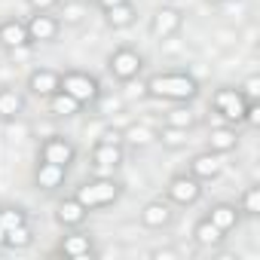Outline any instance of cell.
<instances>
[{"label":"cell","instance_id":"cell-1","mask_svg":"<svg viewBox=\"0 0 260 260\" xmlns=\"http://www.w3.org/2000/svg\"><path fill=\"white\" fill-rule=\"evenodd\" d=\"M144 92L150 98H162V101H193L199 95V83H196V77H190L184 71H166V74H153L144 83Z\"/></svg>","mask_w":260,"mask_h":260},{"label":"cell","instance_id":"cell-2","mask_svg":"<svg viewBox=\"0 0 260 260\" xmlns=\"http://www.w3.org/2000/svg\"><path fill=\"white\" fill-rule=\"evenodd\" d=\"M74 196L80 199V205H83L86 211H95V208H107V205H113V202L122 196V184L113 181V178H95V181L80 184Z\"/></svg>","mask_w":260,"mask_h":260},{"label":"cell","instance_id":"cell-3","mask_svg":"<svg viewBox=\"0 0 260 260\" xmlns=\"http://www.w3.org/2000/svg\"><path fill=\"white\" fill-rule=\"evenodd\" d=\"M61 92H68L71 98H77V101L86 107V104H95V101H98L101 86H98V80H95L92 74H86V71H64V74H61Z\"/></svg>","mask_w":260,"mask_h":260},{"label":"cell","instance_id":"cell-4","mask_svg":"<svg viewBox=\"0 0 260 260\" xmlns=\"http://www.w3.org/2000/svg\"><path fill=\"white\" fill-rule=\"evenodd\" d=\"M141 68H144V58H141V52H135L132 46H119V49H113V55L107 58V71H110V77L119 80V83L135 80V77L141 74Z\"/></svg>","mask_w":260,"mask_h":260},{"label":"cell","instance_id":"cell-5","mask_svg":"<svg viewBox=\"0 0 260 260\" xmlns=\"http://www.w3.org/2000/svg\"><path fill=\"white\" fill-rule=\"evenodd\" d=\"M245 98H242V92L239 89H230V86H220L217 92H214V98H211V107H214V113L217 116H223L226 122H242V116H245Z\"/></svg>","mask_w":260,"mask_h":260},{"label":"cell","instance_id":"cell-6","mask_svg":"<svg viewBox=\"0 0 260 260\" xmlns=\"http://www.w3.org/2000/svg\"><path fill=\"white\" fill-rule=\"evenodd\" d=\"M166 193H169V202H175V205H193L202 196V181L193 175H175L169 181Z\"/></svg>","mask_w":260,"mask_h":260},{"label":"cell","instance_id":"cell-7","mask_svg":"<svg viewBox=\"0 0 260 260\" xmlns=\"http://www.w3.org/2000/svg\"><path fill=\"white\" fill-rule=\"evenodd\" d=\"M181 25H184V13L178 7H159L150 19V34L159 40H169L181 31Z\"/></svg>","mask_w":260,"mask_h":260},{"label":"cell","instance_id":"cell-8","mask_svg":"<svg viewBox=\"0 0 260 260\" xmlns=\"http://www.w3.org/2000/svg\"><path fill=\"white\" fill-rule=\"evenodd\" d=\"M25 25H28L31 43H52V40H58V34H61V22H58L55 16H49V13H34Z\"/></svg>","mask_w":260,"mask_h":260},{"label":"cell","instance_id":"cell-9","mask_svg":"<svg viewBox=\"0 0 260 260\" xmlns=\"http://www.w3.org/2000/svg\"><path fill=\"white\" fill-rule=\"evenodd\" d=\"M74 156H77L74 144H71L68 138H61V135H52V138H46V141H43V147H40V159H46V162H55V166H64V169L74 162Z\"/></svg>","mask_w":260,"mask_h":260},{"label":"cell","instance_id":"cell-10","mask_svg":"<svg viewBox=\"0 0 260 260\" xmlns=\"http://www.w3.org/2000/svg\"><path fill=\"white\" fill-rule=\"evenodd\" d=\"M28 89L37 98H49V95H55L61 89V74L58 71H49V68H37L28 77Z\"/></svg>","mask_w":260,"mask_h":260},{"label":"cell","instance_id":"cell-11","mask_svg":"<svg viewBox=\"0 0 260 260\" xmlns=\"http://www.w3.org/2000/svg\"><path fill=\"white\" fill-rule=\"evenodd\" d=\"M0 46H7V49H25V46H31L28 25L19 22V19L0 22Z\"/></svg>","mask_w":260,"mask_h":260},{"label":"cell","instance_id":"cell-12","mask_svg":"<svg viewBox=\"0 0 260 260\" xmlns=\"http://www.w3.org/2000/svg\"><path fill=\"white\" fill-rule=\"evenodd\" d=\"M92 166L98 172H113L122 166V144H107V141H98L92 147Z\"/></svg>","mask_w":260,"mask_h":260},{"label":"cell","instance_id":"cell-13","mask_svg":"<svg viewBox=\"0 0 260 260\" xmlns=\"http://www.w3.org/2000/svg\"><path fill=\"white\" fill-rule=\"evenodd\" d=\"M58 254H64L68 260H86V257H92V254H95L92 236H86V233H71V236H64L61 245H58Z\"/></svg>","mask_w":260,"mask_h":260},{"label":"cell","instance_id":"cell-14","mask_svg":"<svg viewBox=\"0 0 260 260\" xmlns=\"http://www.w3.org/2000/svg\"><path fill=\"white\" fill-rule=\"evenodd\" d=\"M220 169H223L220 153H211V150L196 153V156L190 159V175H193V178H199V181H214V178L220 175Z\"/></svg>","mask_w":260,"mask_h":260},{"label":"cell","instance_id":"cell-15","mask_svg":"<svg viewBox=\"0 0 260 260\" xmlns=\"http://www.w3.org/2000/svg\"><path fill=\"white\" fill-rule=\"evenodd\" d=\"M172 217H175V211H172V205L162 202V199L147 202V205L141 208V223H144L147 230H162V226L172 223Z\"/></svg>","mask_w":260,"mask_h":260},{"label":"cell","instance_id":"cell-16","mask_svg":"<svg viewBox=\"0 0 260 260\" xmlns=\"http://www.w3.org/2000/svg\"><path fill=\"white\" fill-rule=\"evenodd\" d=\"M64 175H68L64 166H55V162L40 159V166H37V172H34V184H37L40 190H58V187L64 184Z\"/></svg>","mask_w":260,"mask_h":260},{"label":"cell","instance_id":"cell-17","mask_svg":"<svg viewBox=\"0 0 260 260\" xmlns=\"http://www.w3.org/2000/svg\"><path fill=\"white\" fill-rule=\"evenodd\" d=\"M217 230H223V233H230V230H236L239 226V220H242V211L236 208V205H230V202H217V205H211L208 208V214H205Z\"/></svg>","mask_w":260,"mask_h":260},{"label":"cell","instance_id":"cell-18","mask_svg":"<svg viewBox=\"0 0 260 260\" xmlns=\"http://www.w3.org/2000/svg\"><path fill=\"white\" fill-rule=\"evenodd\" d=\"M86 208L80 205V199L77 196H68V199H61L58 202V208H55V220L61 223V226H80L83 220H86Z\"/></svg>","mask_w":260,"mask_h":260},{"label":"cell","instance_id":"cell-19","mask_svg":"<svg viewBox=\"0 0 260 260\" xmlns=\"http://www.w3.org/2000/svg\"><path fill=\"white\" fill-rule=\"evenodd\" d=\"M236 144H239V135H236L233 125H217L208 132V150L211 153H230V150H236Z\"/></svg>","mask_w":260,"mask_h":260},{"label":"cell","instance_id":"cell-20","mask_svg":"<svg viewBox=\"0 0 260 260\" xmlns=\"http://www.w3.org/2000/svg\"><path fill=\"white\" fill-rule=\"evenodd\" d=\"M104 19H107V25L113 31H122V28H128L138 19V13H135V7L128 4V0H122V4H113V7L104 10Z\"/></svg>","mask_w":260,"mask_h":260},{"label":"cell","instance_id":"cell-21","mask_svg":"<svg viewBox=\"0 0 260 260\" xmlns=\"http://www.w3.org/2000/svg\"><path fill=\"white\" fill-rule=\"evenodd\" d=\"M25 113V95H19L16 89H0V119L10 122L19 119Z\"/></svg>","mask_w":260,"mask_h":260},{"label":"cell","instance_id":"cell-22","mask_svg":"<svg viewBox=\"0 0 260 260\" xmlns=\"http://www.w3.org/2000/svg\"><path fill=\"white\" fill-rule=\"evenodd\" d=\"M223 230H217L208 217H202L196 226H193V239H196V245H202V248H214V245H220L223 242Z\"/></svg>","mask_w":260,"mask_h":260},{"label":"cell","instance_id":"cell-23","mask_svg":"<svg viewBox=\"0 0 260 260\" xmlns=\"http://www.w3.org/2000/svg\"><path fill=\"white\" fill-rule=\"evenodd\" d=\"M83 110V104L77 101V98H71L68 92H55V95H49V113H55V116H77Z\"/></svg>","mask_w":260,"mask_h":260},{"label":"cell","instance_id":"cell-24","mask_svg":"<svg viewBox=\"0 0 260 260\" xmlns=\"http://www.w3.org/2000/svg\"><path fill=\"white\" fill-rule=\"evenodd\" d=\"M122 141H128L132 147H150L156 141V132L150 125H144V122H135V125H128L122 132Z\"/></svg>","mask_w":260,"mask_h":260},{"label":"cell","instance_id":"cell-25","mask_svg":"<svg viewBox=\"0 0 260 260\" xmlns=\"http://www.w3.org/2000/svg\"><path fill=\"white\" fill-rule=\"evenodd\" d=\"M166 125H175V128H190L196 125V113L190 110V107H172L169 113H166Z\"/></svg>","mask_w":260,"mask_h":260},{"label":"cell","instance_id":"cell-26","mask_svg":"<svg viewBox=\"0 0 260 260\" xmlns=\"http://www.w3.org/2000/svg\"><path fill=\"white\" fill-rule=\"evenodd\" d=\"M19 223H28L25 208H19V205H0V226H4V233L13 230V226H19Z\"/></svg>","mask_w":260,"mask_h":260},{"label":"cell","instance_id":"cell-27","mask_svg":"<svg viewBox=\"0 0 260 260\" xmlns=\"http://www.w3.org/2000/svg\"><path fill=\"white\" fill-rule=\"evenodd\" d=\"M31 242H34V236H31V226L28 223H19V226L7 230V239H4L7 248H28Z\"/></svg>","mask_w":260,"mask_h":260},{"label":"cell","instance_id":"cell-28","mask_svg":"<svg viewBox=\"0 0 260 260\" xmlns=\"http://www.w3.org/2000/svg\"><path fill=\"white\" fill-rule=\"evenodd\" d=\"M156 141H162L166 147H181V144H187V128L162 125V132H156Z\"/></svg>","mask_w":260,"mask_h":260},{"label":"cell","instance_id":"cell-29","mask_svg":"<svg viewBox=\"0 0 260 260\" xmlns=\"http://www.w3.org/2000/svg\"><path fill=\"white\" fill-rule=\"evenodd\" d=\"M239 211L248 214V217H257V214H260V187H248V190L242 193V205H239Z\"/></svg>","mask_w":260,"mask_h":260},{"label":"cell","instance_id":"cell-30","mask_svg":"<svg viewBox=\"0 0 260 260\" xmlns=\"http://www.w3.org/2000/svg\"><path fill=\"white\" fill-rule=\"evenodd\" d=\"M239 92H242V98H245V101H260V77H257V74H251V77L242 83V89H239Z\"/></svg>","mask_w":260,"mask_h":260},{"label":"cell","instance_id":"cell-31","mask_svg":"<svg viewBox=\"0 0 260 260\" xmlns=\"http://www.w3.org/2000/svg\"><path fill=\"white\" fill-rule=\"evenodd\" d=\"M58 4H61V0H28V7H31L34 13H52Z\"/></svg>","mask_w":260,"mask_h":260},{"label":"cell","instance_id":"cell-32","mask_svg":"<svg viewBox=\"0 0 260 260\" xmlns=\"http://www.w3.org/2000/svg\"><path fill=\"white\" fill-rule=\"evenodd\" d=\"M98 141H107V144H122V132H119V128H107V132H104Z\"/></svg>","mask_w":260,"mask_h":260},{"label":"cell","instance_id":"cell-33","mask_svg":"<svg viewBox=\"0 0 260 260\" xmlns=\"http://www.w3.org/2000/svg\"><path fill=\"white\" fill-rule=\"evenodd\" d=\"M98 4H101V7L107 10V7H113V4H122V0H98Z\"/></svg>","mask_w":260,"mask_h":260},{"label":"cell","instance_id":"cell-34","mask_svg":"<svg viewBox=\"0 0 260 260\" xmlns=\"http://www.w3.org/2000/svg\"><path fill=\"white\" fill-rule=\"evenodd\" d=\"M4 239H7V233H4V226H0V245H4Z\"/></svg>","mask_w":260,"mask_h":260},{"label":"cell","instance_id":"cell-35","mask_svg":"<svg viewBox=\"0 0 260 260\" xmlns=\"http://www.w3.org/2000/svg\"><path fill=\"white\" fill-rule=\"evenodd\" d=\"M77 4H89V0H77Z\"/></svg>","mask_w":260,"mask_h":260},{"label":"cell","instance_id":"cell-36","mask_svg":"<svg viewBox=\"0 0 260 260\" xmlns=\"http://www.w3.org/2000/svg\"><path fill=\"white\" fill-rule=\"evenodd\" d=\"M214 4H226V0H214Z\"/></svg>","mask_w":260,"mask_h":260}]
</instances>
